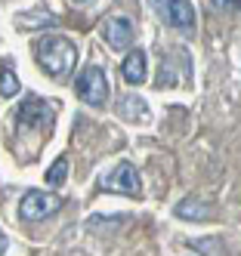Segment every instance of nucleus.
Wrapping results in <instances>:
<instances>
[{
  "label": "nucleus",
  "instance_id": "1",
  "mask_svg": "<svg viewBox=\"0 0 241 256\" xmlns=\"http://www.w3.org/2000/svg\"><path fill=\"white\" fill-rule=\"evenodd\" d=\"M37 62H41V68L47 71V74L68 78L74 71V62H78V50H74V44L68 38H56V34H50V38H44L41 44H37Z\"/></svg>",
  "mask_w": 241,
  "mask_h": 256
},
{
  "label": "nucleus",
  "instance_id": "2",
  "mask_svg": "<svg viewBox=\"0 0 241 256\" xmlns=\"http://www.w3.org/2000/svg\"><path fill=\"white\" fill-rule=\"evenodd\" d=\"M53 118H56V102L28 96V99L22 102V108H19V136L37 133V136L44 139V133L50 130Z\"/></svg>",
  "mask_w": 241,
  "mask_h": 256
},
{
  "label": "nucleus",
  "instance_id": "3",
  "mask_svg": "<svg viewBox=\"0 0 241 256\" xmlns=\"http://www.w3.org/2000/svg\"><path fill=\"white\" fill-rule=\"evenodd\" d=\"M74 93H78L87 105H93V108L105 105V99H108V78H105V71L99 65H87L78 74Z\"/></svg>",
  "mask_w": 241,
  "mask_h": 256
},
{
  "label": "nucleus",
  "instance_id": "4",
  "mask_svg": "<svg viewBox=\"0 0 241 256\" xmlns=\"http://www.w3.org/2000/svg\"><path fill=\"white\" fill-rule=\"evenodd\" d=\"M62 207V198L59 194H50V192H28L19 204V216L25 222H41V219L53 216L56 210Z\"/></svg>",
  "mask_w": 241,
  "mask_h": 256
},
{
  "label": "nucleus",
  "instance_id": "5",
  "mask_svg": "<svg viewBox=\"0 0 241 256\" xmlns=\"http://www.w3.org/2000/svg\"><path fill=\"white\" fill-rule=\"evenodd\" d=\"M161 19L179 31H195V6L189 0H155Z\"/></svg>",
  "mask_w": 241,
  "mask_h": 256
},
{
  "label": "nucleus",
  "instance_id": "6",
  "mask_svg": "<svg viewBox=\"0 0 241 256\" xmlns=\"http://www.w3.org/2000/svg\"><path fill=\"white\" fill-rule=\"evenodd\" d=\"M102 188L105 192H115V194H130V198H136L139 194V173L133 164H118L115 170L108 173V179L102 182Z\"/></svg>",
  "mask_w": 241,
  "mask_h": 256
},
{
  "label": "nucleus",
  "instance_id": "7",
  "mask_svg": "<svg viewBox=\"0 0 241 256\" xmlns=\"http://www.w3.org/2000/svg\"><path fill=\"white\" fill-rule=\"evenodd\" d=\"M102 34H105V44L111 50H127L133 44V25H130V19H108Z\"/></svg>",
  "mask_w": 241,
  "mask_h": 256
},
{
  "label": "nucleus",
  "instance_id": "8",
  "mask_svg": "<svg viewBox=\"0 0 241 256\" xmlns=\"http://www.w3.org/2000/svg\"><path fill=\"white\" fill-rule=\"evenodd\" d=\"M173 213H176L179 219H192V222H207V219L213 216V210H210L207 204H201V200H192V198L179 200V204L173 207Z\"/></svg>",
  "mask_w": 241,
  "mask_h": 256
},
{
  "label": "nucleus",
  "instance_id": "9",
  "mask_svg": "<svg viewBox=\"0 0 241 256\" xmlns=\"http://www.w3.org/2000/svg\"><path fill=\"white\" fill-rule=\"evenodd\" d=\"M121 71H124L127 84H142L145 74H148V68H145V52H142V50H133V52H130V56L124 59Z\"/></svg>",
  "mask_w": 241,
  "mask_h": 256
},
{
  "label": "nucleus",
  "instance_id": "10",
  "mask_svg": "<svg viewBox=\"0 0 241 256\" xmlns=\"http://www.w3.org/2000/svg\"><path fill=\"white\" fill-rule=\"evenodd\" d=\"M19 90H22V84H19V78H16V71H10V68H0V96H7V99H13Z\"/></svg>",
  "mask_w": 241,
  "mask_h": 256
},
{
  "label": "nucleus",
  "instance_id": "11",
  "mask_svg": "<svg viewBox=\"0 0 241 256\" xmlns=\"http://www.w3.org/2000/svg\"><path fill=\"white\" fill-rule=\"evenodd\" d=\"M121 114L130 118V120H136V118L142 120V118H145V102L136 99V96H124V99H121Z\"/></svg>",
  "mask_w": 241,
  "mask_h": 256
},
{
  "label": "nucleus",
  "instance_id": "12",
  "mask_svg": "<svg viewBox=\"0 0 241 256\" xmlns=\"http://www.w3.org/2000/svg\"><path fill=\"white\" fill-rule=\"evenodd\" d=\"M65 176H68V160H65V158H59V160H56L53 167L47 170V182H50V186H62Z\"/></svg>",
  "mask_w": 241,
  "mask_h": 256
},
{
  "label": "nucleus",
  "instance_id": "13",
  "mask_svg": "<svg viewBox=\"0 0 241 256\" xmlns=\"http://www.w3.org/2000/svg\"><path fill=\"white\" fill-rule=\"evenodd\" d=\"M192 247H195V250H204V253L213 250L216 256H226V250H222V244H219V238H213V241H195Z\"/></svg>",
  "mask_w": 241,
  "mask_h": 256
},
{
  "label": "nucleus",
  "instance_id": "14",
  "mask_svg": "<svg viewBox=\"0 0 241 256\" xmlns=\"http://www.w3.org/2000/svg\"><path fill=\"white\" fill-rule=\"evenodd\" d=\"M210 4H213L216 10H232V6H235V0H210Z\"/></svg>",
  "mask_w": 241,
  "mask_h": 256
},
{
  "label": "nucleus",
  "instance_id": "15",
  "mask_svg": "<svg viewBox=\"0 0 241 256\" xmlns=\"http://www.w3.org/2000/svg\"><path fill=\"white\" fill-rule=\"evenodd\" d=\"M7 247H10V241H7V234H4V232H0V256H4V253H7Z\"/></svg>",
  "mask_w": 241,
  "mask_h": 256
},
{
  "label": "nucleus",
  "instance_id": "16",
  "mask_svg": "<svg viewBox=\"0 0 241 256\" xmlns=\"http://www.w3.org/2000/svg\"><path fill=\"white\" fill-rule=\"evenodd\" d=\"M238 6H241V0H238Z\"/></svg>",
  "mask_w": 241,
  "mask_h": 256
},
{
  "label": "nucleus",
  "instance_id": "17",
  "mask_svg": "<svg viewBox=\"0 0 241 256\" xmlns=\"http://www.w3.org/2000/svg\"><path fill=\"white\" fill-rule=\"evenodd\" d=\"M81 4H84V0H81Z\"/></svg>",
  "mask_w": 241,
  "mask_h": 256
}]
</instances>
